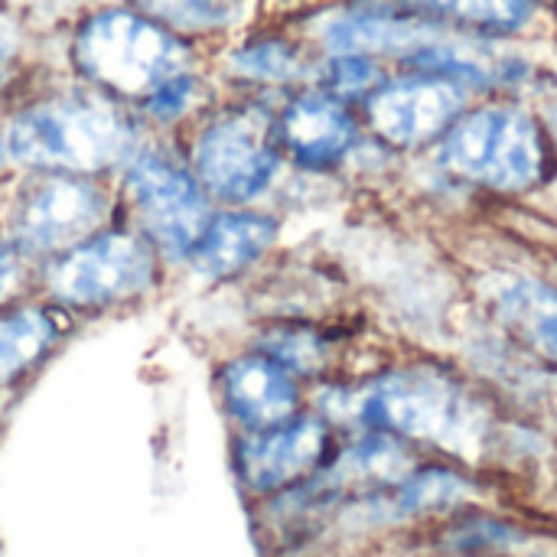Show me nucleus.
Wrapping results in <instances>:
<instances>
[{
	"label": "nucleus",
	"mask_w": 557,
	"mask_h": 557,
	"mask_svg": "<svg viewBox=\"0 0 557 557\" xmlns=\"http://www.w3.org/2000/svg\"><path fill=\"white\" fill-rule=\"evenodd\" d=\"M127 117L91 95H62L26 108L7 131V153L16 163L52 173H95L131 153Z\"/></svg>",
	"instance_id": "1"
},
{
	"label": "nucleus",
	"mask_w": 557,
	"mask_h": 557,
	"mask_svg": "<svg viewBox=\"0 0 557 557\" xmlns=\"http://www.w3.org/2000/svg\"><path fill=\"white\" fill-rule=\"evenodd\" d=\"M72 55L88 82L137 101L189 72L186 46L157 20L131 10L95 13L78 29Z\"/></svg>",
	"instance_id": "2"
},
{
	"label": "nucleus",
	"mask_w": 557,
	"mask_h": 557,
	"mask_svg": "<svg viewBox=\"0 0 557 557\" xmlns=\"http://www.w3.org/2000/svg\"><path fill=\"white\" fill-rule=\"evenodd\" d=\"M366 428L431 441L470 454L483 441V414L467 392L441 372L408 369L392 372L362 388L349 408Z\"/></svg>",
	"instance_id": "3"
},
{
	"label": "nucleus",
	"mask_w": 557,
	"mask_h": 557,
	"mask_svg": "<svg viewBox=\"0 0 557 557\" xmlns=\"http://www.w3.org/2000/svg\"><path fill=\"white\" fill-rule=\"evenodd\" d=\"M441 160L463 180L493 189H525L542 180L545 140L532 114L522 108L490 104L457 117Z\"/></svg>",
	"instance_id": "4"
},
{
	"label": "nucleus",
	"mask_w": 557,
	"mask_h": 557,
	"mask_svg": "<svg viewBox=\"0 0 557 557\" xmlns=\"http://www.w3.org/2000/svg\"><path fill=\"white\" fill-rule=\"evenodd\" d=\"M124 186L150 245L170 258H189L212 222L209 196L199 176L166 157L140 153L131 160Z\"/></svg>",
	"instance_id": "5"
},
{
	"label": "nucleus",
	"mask_w": 557,
	"mask_h": 557,
	"mask_svg": "<svg viewBox=\"0 0 557 557\" xmlns=\"http://www.w3.org/2000/svg\"><path fill=\"white\" fill-rule=\"evenodd\" d=\"M157 274V251L131 232H104L62 251L49 268V290L72 307H108L144 294Z\"/></svg>",
	"instance_id": "6"
},
{
	"label": "nucleus",
	"mask_w": 557,
	"mask_h": 557,
	"mask_svg": "<svg viewBox=\"0 0 557 557\" xmlns=\"http://www.w3.org/2000/svg\"><path fill=\"white\" fill-rule=\"evenodd\" d=\"M196 176L206 193L225 202H248L277 173L274 124L261 111H238L212 121L193 150Z\"/></svg>",
	"instance_id": "7"
},
{
	"label": "nucleus",
	"mask_w": 557,
	"mask_h": 557,
	"mask_svg": "<svg viewBox=\"0 0 557 557\" xmlns=\"http://www.w3.org/2000/svg\"><path fill=\"white\" fill-rule=\"evenodd\" d=\"M108 196L82 173H52L29 186L13 212V235L20 251L62 255L88 242L108 219Z\"/></svg>",
	"instance_id": "8"
},
{
	"label": "nucleus",
	"mask_w": 557,
	"mask_h": 557,
	"mask_svg": "<svg viewBox=\"0 0 557 557\" xmlns=\"http://www.w3.org/2000/svg\"><path fill=\"white\" fill-rule=\"evenodd\" d=\"M330 457V428L320 418H290L235 441V476L251 496H271L310 480Z\"/></svg>",
	"instance_id": "9"
},
{
	"label": "nucleus",
	"mask_w": 557,
	"mask_h": 557,
	"mask_svg": "<svg viewBox=\"0 0 557 557\" xmlns=\"http://www.w3.org/2000/svg\"><path fill=\"white\" fill-rule=\"evenodd\" d=\"M467 108V85L447 75L421 72L379 85L369 95V124L398 147H418L457 124Z\"/></svg>",
	"instance_id": "10"
},
{
	"label": "nucleus",
	"mask_w": 557,
	"mask_h": 557,
	"mask_svg": "<svg viewBox=\"0 0 557 557\" xmlns=\"http://www.w3.org/2000/svg\"><path fill=\"white\" fill-rule=\"evenodd\" d=\"M219 395L228 418L245 431L284 424L300 408V388L294 372H287L264 352L232 359L219 375Z\"/></svg>",
	"instance_id": "11"
},
{
	"label": "nucleus",
	"mask_w": 557,
	"mask_h": 557,
	"mask_svg": "<svg viewBox=\"0 0 557 557\" xmlns=\"http://www.w3.org/2000/svg\"><path fill=\"white\" fill-rule=\"evenodd\" d=\"M281 140L304 166H330L356 144V121L339 98L310 91L287 104L281 117Z\"/></svg>",
	"instance_id": "12"
},
{
	"label": "nucleus",
	"mask_w": 557,
	"mask_h": 557,
	"mask_svg": "<svg viewBox=\"0 0 557 557\" xmlns=\"http://www.w3.org/2000/svg\"><path fill=\"white\" fill-rule=\"evenodd\" d=\"M277 238V222L258 212H222L212 215L196 251L189 255L202 277H232L258 261Z\"/></svg>",
	"instance_id": "13"
},
{
	"label": "nucleus",
	"mask_w": 557,
	"mask_h": 557,
	"mask_svg": "<svg viewBox=\"0 0 557 557\" xmlns=\"http://www.w3.org/2000/svg\"><path fill=\"white\" fill-rule=\"evenodd\" d=\"M405 13L470 29V33H516L532 20V0H395Z\"/></svg>",
	"instance_id": "14"
},
{
	"label": "nucleus",
	"mask_w": 557,
	"mask_h": 557,
	"mask_svg": "<svg viewBox=\"0 0 557 557\" xmlns=\"http://www.w3.org/2000/svg\"><path fill=\"white\" fill-rule=\"evenodd\" d=\"M496 307L503 320L519 330L532 346H539L545 356L557 359V290L532 281V277H516L506 281L496 290Z\"/></svg>",
	"instance_id": "15"
},
{
	"label": "nucleus",
	"mask_w": 557,
	"mask_h": 557,
	"mask_svg": "<svg viewBox=\"0 0 557 557\" xmlns=\"http://www.w3.org/2000/svg\"><path fill=\"white\" fill-rule=\"evenodd\" d=\"M55 343V320L49 310L26 307L0 317V385L33 369Z\"/></svg>",
	"instance_id": "16"
},
{
	"label": "nucleus",
	"mask_w": 557,
	"mask_h": 557,
	"mask_svg": "<svg viewBox=\"0 0 557 557\" xmlns=\"http://www.w3.org/2000/svg\"><path fill=\"white\" fill-rule=\"evenodd\" d=\"M467 493V483L447 470H424L411 473L398 483V493L388 496V512L392 516H414L428 509H441L457 503Z\"/></svg>",
	"instance_id": "17"
},
{
	"label": "nucleus",
	"mask_w": 557,
	"mask_h": 557,
	"mask_svg": "<svg viewBox=\"0 0 557 557\" xmlns=\"http://www.w3.org/2000/svg\"><path fill=\"white\" fill-rule=\"evenodd\" d=\"M232 69L255 82H290L304 72V59L284 39H261L232 52Z\"/></svg>",
	"instance_id": "18"
},
{
	"label": "nucleus",
	"mask_w": 557,
	"mask_h": 557,
	"mask_svg": "<svg viewBox=\"0 0 557 557\" xmlns=\"http://www.w3.org/2000/svg\"><path fill=\"white\" fill-rule=\"evenodd\" d=\"M131 3L183 29H215L232 23L242 10V0H131Z\"/></svg>",
	"instance_id": "19"
},
{
	"label": "nucleus",
	"mask_w": 557,
	"mask_h": 557,
	"mask_svg": "<svg viewBox=\"0 0 557 557\" xmlns=\"http://www.w3.org/2000/svg\"><path fill=\"white\" fill-rule=\"evenodd\" d=\"M261 352L271 356L274 362H281L294 375H313L326 362L323 339L313 336L310 330H297V326H281V330L268 333Z\"/></svg>",
	"instance_id": "20"
},
{
	"label": "nucleus",
	"mask_w": 557,
	"mask_h": 557,
	"mask_svg": "<svg viewBox=\"0 0 557 557\" xmlns=\"http://www.w3.org/2000/svg\"><path fill=\"white\" fill-rule=\"evenodd\" d=\"M326 88L333 98H359V95H372L382 85V72L375 65L372 55H359V52H339L330 59L326 65Z\"/></svg>",
	"instance_id": "21"
},
{
	"label": "nucleus",
	"mask_w": 557,
	"mask_h": 557,
	"mask_svg": "<svg viewBox=\"0 0 557 557\" xmlns=\"http://www.w3.org/2000/svg\"><path fill=\"white\" fill-rule=\"evenodd\" d=\"M193 95H196V82H193V75L186 72V75H180V78L166 82L157 95H150V98L144 101V108H147L153 117L170 121V117H180V114L189 108Z\"/></svg>",
	"instance_id": "22"
},
{
	"label": "nucleus",
	"mask_w": 557,
	"mask_h": 557,
	"mask_svg": "<svg viewBox=\"0 0 557 557\" xmlns=\"http://www.w3.org/2000/svg\"><path fill=\"white\" fill-rule=\"evenodd\" d=\"M20 284H23V255L16 245L0 242V304L13 297Z\"/></svg>",
	"instance_id": "23"
},
{
	"label": "nucleus",
	"mask_w": 557,
	"mask_h": 557,
	"mask_svg": "<svg viewBox=\"0 0 557 557\" xmlns=\"http://www.w3.org/2000/svg\"><path fill=\"white\" fill-rule=\"evenodd\" d=\"M13 52H16V36H13L10 23H3V20H0V75H3V69L10 65Z\"/></svg>",
	"instance_id": "24"
},
{
	"label": "nucleus",
	"mask_w": 557,
	"mask_h": 557,
	"mask_svg": "<svg viewBox=\"0 0 557 557\" xmlns=\"http://www.w3.org/2000/svg\"><path fill=\"white\" fill-rule=\"evenodd\" d=\"M3 160H7V140H0V166H3Z\"/></svg>",
	"instance_id": "25"
}]
</instances>
